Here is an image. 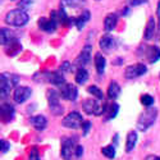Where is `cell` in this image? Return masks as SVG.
<instances>
[{
	"label": "cell",
	"instance_id": "cell-1",
	"mask_svg": "<svg viewBox=\"0 0 160 160\" xmlns=\"http://www.w3.org/2000/svg\"><path fill=\"white\" fill-rule=\"evenodd\" d=\"M158 117V110L155 108H148L146 109L138 118V121H137V128L142 132L145 131H148L154 123H155V119Z\"/></svg>",
	"mask_w": 160,
	"mask_h": 160
},
{
	"label": "cell",
	"instance_id": "cell-2",
	"mask_svg": "<svg viewBox=\"0 0 160 160\" xmlns=\"http://www.w3.org/2000/svg\"><path fill=\"white\" fill-rule=\"evenodd\" d=\"M5 22L14 27H22L28 22V14L22 9L10 10L5 17Z\"/></svg>",
	"mask_w": 160,
	"mask_h": 160
},
{
	"label": "cell",
	"instance_id": "cell-3",
	"mask_svg": "<svg viewBox=\"0 0 160 160\" xmlns=\"http://www.w3.org/2000/svg\"><path fill=\"white\" fill-rule=\"evenodd\" d=\"M19 78L14 74H8V73H2L0 77V92H2V98H5L9 95V91L12 90L13 86L18 85Z\"/></svg>",
	"mask_w": 160,
	"mask_h": 160
},
{
	"label": "cell",
	"instance_id": "cell-4",
	"mask_svg": "<svg viewBox=\"0 0 160 160\" xmlns=\"http://www.w3.org/2000/svg\"><path fill=\"white\" fill-rule=\"evenodd\" d=\"M82 124H83V119H82V115L78 112H72L63 119V126L65 128L77 129L79 127H82Z\"/></svg>",
	"mask_w": 160,
	"mask_h": 160
},
{
	"label": "cell",
	"instance_id": "cell-5",
	"mask_svg": "<svg viewBox=\"0 0 160 160\" xmlns=\"http://www.w3.org/2000/svg\"><path fill=\"white\" fill-rule=\"evenodd\" d=\"M48 98H49V108L51 113L54 115H60L63 113V106L59 102V94L55 90H50Z\"/></svg>",
	"mask_w": 160,
	"mask_h": 160
},
{
	"label": "cell",
	"instance_id": "cell-6",
	"mask_svg": "<svg viewBox=\"0 0 160 160\" xmlns=\"http://www.w3.org/2000/svg\"><path fill=\"white\" fill-rule=\"evenodd\" d=\"M148 71L146 65L142 64V63H137V64H133V65H129L126 68V72H124V76L126 78L128 79H133V78H138L141 76H143Z\"/></svg>",
	"mask_w": 160,
	"mask_h": 160
},
{
	"label": "cell",
	"instance_id": "cell-7",
	"mask_svg": "<svg viewBox=\"0 0 160 160\" xmlns=\"http://www.w3.org/2000/svg\"><path fill=\"white\" fill-rule=\"evenodd\" d=\"M57 18H55V13L52 12L51 13V18L48 19V18H40L38 19V27L41 28L42 31L45 32H54L55 28H57Z\"/></svg>",
	"mask_w": 160,
	"mask_h": 160
},
{
	"label": "cell",
	"instance_id": "cell-8",
	"mask_svg": "<svg viewBox=\"0 0 160 160\" xmlns=\"http://www.w3.org/2000/svg\"><path fill=\"white\" fill-rule=\"evenodd\" d=\"M77 95H78V91H77V87L72 83H64L60 88V96L65 100H71V101H74L77 99Z\"/></svg>",
	"mask_w": 160,
	"mask_h": 160
},
{
	"label": "cell",
	"instance_id": "cell-9",
	"mask_svg": "<svg viewBox=\"0 0 160 160\" xmlns=\"http://www.w3.org/2000/svg\"><path fill=\"white\" fill-rule=\"evenodd\" d=\"M74 151H76V148L73 146V141L71 138H64L62 142V149H60L62 158L64 160H71Z\"/></svg>",
	"mask_w": 160,
	"mask_h": 160
},
{
	"label": "cell",
	"instance_id": "cell-10",
	"mask_svg": "<svg viewBox=\"0 0 160 160\" xmlns=\"http://www.w3.org/2000/svg\"><path fill=\"white\" fill-rule=\"evenodd\" d=\"M31 96V88L26 87V86H19L14 90V94H13V99H14L16 102L22 104L27 100Z\"/></svg>",
	"mask_w": 160,
	"mask_h": 160
},
{
	"label": "cell",
	"instance_id": "cell-11",
	"mask_svg": "<svg viewBox=\"0 0 160 160\" xmlns=\"http://www.w3.org/2000/svg\"><path fill=\"white\" fill-rule=\"evenodd\" d=\"M86 5V0H60V8L63 10H77Z\"/></svg>",
	"mask_w": 160,
	"mask_h": 160
},
{
	"label": "cell",
	"instance_id": "cell-12",
	"mask_svg": "<svg viewBox=\"0 0 160 160\" xmlns=\"http://www.w3.org/2000/svg\"><path fill=\"white\" fill-rule=\"evenodd\" d=\"M99 46L102 51L105 52H109L114 46H115V40L114 37H112L110 35H104L101 37V40L99 41Z\"/></svg>",
	"mask_w": 160,
	"mask_h": 160
},
{
	"label": "cell",
	"instance_id": "cell-13",
	"mask_svg": "<svg viewBox=\"0 0 160 160\" xmlns=\"http://www.w3.org/2000/svg\"><path fill=\"white\" fill-rule=\"evenodd\" d=\"M31 124L37 131H44L48 126V121L44 115H35L31 118Z\"/></svg>",
	"mask_w": 160,
	"mask_h": 160
},
{
	"label": "cell",
	"instance_id": "cell-14",
	"mask_svg": "<svg viewBox=\"0 0 160 160\" xmlns=\"http://www.w3.org/2000/svg\"><path fill=\"white\" fill-rule=\"evenodd\" d=\"M91 51H92V48L90 45H86L83 48V50L81 51V54L78 57V64L81 65H87L91 60Z\"/></svg>",
	"mask_w": 160,
	"mask_h": 160
},
{
	"label": "cell",
	"instance_id": "cell-15",
	"mask_svg": "<svg viewBox=\"0 0 160 160\" xmlns=\"http://www.w3.org/2000/svg\"><path fill=\"white\" fill-rule=\"evenodd\" d=\"M14 115V108L10 104H3L2 105V118L5 123L10 122Z\"/></svg>",
	"mask_w": 160,
	"mask_h": 160
},
{
	"label": "cell",
	"instance_id": "cell-16",
	"mask_svg": "<svg viewBox=\"0 0 160 160\" xmlns=\"http://www.w3.org/2000/svg\"><path fill=\"white\" fill-rule=\"evenodd\" d=\"M117 22H118L117 14H114V13L108 14L105 17V19H104V28H105V31H113L115 28V26H117Z\"/></svg>",
	"mask_w": 160,
	"mask_h": 160
},
{
	"label": "cell",
	"instance_id": "cell-17",
	"mask_svg": "<svg viewBox=\"0 0 160 160\" xmlns=\"http://www.w3.org/2000/svg\"><path fill=\"white\" fill-rule=\"evenodd\" d=\"M137 143V133L135 131H132L128 133L127 136V141H126V151L127 152H131L133 149H135V146Z\"/></svg>",
	"mask_w": 160,
	"mask_h": 160
},
{
	"label": "cell",
	"instance_id": "cell-18",
	"mask_svg": "<svg viewBox=\"0 0 160 160\" xmlns=\"http://www.w3.org/2000/svg\"><path fill=\"white\" fill-rule=\"evenodd\" d=\"M146 57H148L150 63H155L159 60L160 58V49L158 46H150L148 52H146Z\"/></svg>",
	"mask_w": 160,
	"mask_h": 160
},
{
	"label": "cell",
	"instance_id": "cell-19",
	"mask_svg": "<svg viewBox=\"0 0 160 160\" xmlns=\"http://www.w3.org/2000/svg\"><path fill=\"white\" fill-rule=\"evenodd\" d=\"M118 112H119V106H118V104H115V102H112L109 106H106V110H105V114H106L105 121H110V119L115 118V115L118 114Z\"/></svg>",
	"mask_w": 160,
	"mask_h": 160
},
{
	"label": "cell",
	"instance_id": "cell-20",
	"mask_svg": "<svg viewBox=\"0 0 160 160\" xmlns=\"http://www.w3.org/2000/svg\"><path fill=\"white\" fill-rule=\"evenodd\" d=\"M0 38H2V44L5 45V44H10L14 41V35L13 32L8 28H2V33H0Z\"/></svg>",
	"mask_w": 160,
	"mask_h": 160
},
{
	"label": "cell",
	"instance_id": "cell-21",
	"mask_svg": "<svg viewBox=\"0 0 160 160\" xmlns=\"http://www.w3.org/2000/svg\"><path fill=\"white\" fill-rule=\"evenodd\" d=\"M154 33H155V21H154V18L151 17V18H149L148 24H146V30H145L143 36H145L146 40H150V38H152Z\"/></svg>",
	"mask_w": 160,
	"mask_h": 160
},
{
	"label": "cell",
	"instance_id": "cell-22",
	"mask_svg": "<svg viewBox=\"0 0 160 160\" xmlns=\"http://www.w3.org/2000/svg\"><path fill=\"white\" fill-rule=\"evenodd\" d=\"M96 105L98 102L95 100H85L82 102V108H83V112L86 114H95V110H96Z\"/></svg>",
	"mask_w": 160,
	"mask_h": 160
},
{
	"label": "cell",
	"instance_id": "cell-23",
	"mask_svg": "<svg viewBox=\"0 0 160 160\" xmlns=\"http://www.w3.org/2000/svg\"><path fill=\"white\" fill-rule=\"evenodd\" d=\"M119 94H121V87H119V85L117 82H112L109 85V87H108V96H109V99L115 100L119 96Z\"/></svg>",
	"mask_w": 160,
	"mask_h": 160
},
{
	"label": "cell",
	"instance_id": "cell-24",
	"mask_svg": "<svg viewBox=\"0 0 160 160\" xmlns=\"http://www.w3.org/2000/svg\"><path fill=\"white\" fill-rule=\"evenodd\" d=\"M49 82L54 83V85H58V86H63L64 85V77L59 71L58 72H52V73L49 74Z\"/></svg>",
	"mask_w": 160,
	"mask_h": 160
},
{
	"label": "cell",
	"instance_id": "cell-25",
	"mask_svg": "<svg viewBox=\"0 0 160 160\" xmlns=\"http://www.w3.org/2000/svg\"><path fill=\"white\" fill-rule=\"evenodd\" d=\"M90 17H91L90 12H88V10H83L82 14H81V16H79V17L76 19V26H77V28H78V30L83 28V26H85V24L88 22Z\"/></svg>",
	"mask_w": 160,
	"mask_h": 160
},
{
	"label": "cell",
	"instance_id": "cell-26",
	"mask_svg": "<svg viewBox=\"0 0 160 160\" xmlns=\"http://www.w3.org/2000/svg\"><path fill=\"white\" fill-rule=\"evenodd\" d=\"M105 65H106L105 58L101 55V52H96V55H95V67H96L98 73H102L104 72Z\"/></svg>",
	"mask_w": 160,
	"mask_h": 160
},
{
	"label": "cell",
	"instance_id": "cell-27",
	"mask_svg": "<svg viewBox=\"0 0 160 160\" xmlns=\"http://www.w3.org/2000/svg\"><path fill=\"white\" fill-rule=\"evenodd\" d=\"M87 78H88V73L85 68H79L76 73V82L79 83V85H83L86 81H87Z\"/></svg>",
	"mask_w": 160,
	"mask_h": 160
},
{
	"label": "cell",
	"instance_id": "cell-28",
	"mask_svg": "<svg viewBox=\"0 0 160 160\" xmlns=\"http://www.w3.org/2000/svg\"><path fill=\"white\" fill-rule=\"evenodd\" d=\"M101 152L105 158H108V159H114L115 158V148L113 145L104 146V148L101 149Z\"/></svg>",
	"mask_w": 160,
	"mask_h": 160
},
{
	"label": "cell",
	"instance_id": "cell-29",
	"mask_svg": "<svg viewBox=\"0 0 160 160\" xmlns=\"http://www.w3.org/2000/svg\"><path fill=\"white\" fill-rule=\"evenodd\" d=\"M91 95H94V96H96L99 100H102V98H104V95H102V92H101V90L98 87V86H90L88 87V90H87Z\"/></svg>",
	"mask_w": 160,
	"mask_h": 160
},
{
	"label": "cell",
	"instance_id": "cell-30",
	"mask_svg": "<svg viewBox=\"0 0 160 160\" xmlns=\"http://www.w3.org/2000/svg\"><path fill=\"white\" fill-rule=\"evenodd\" d=\"M141 104L145 105L146 108H150V106L154 104V98L151 95H142L141 96Z\"/></svg>",
	"mask_w": 160,
	"mask_h": 160
},
{
	"label": "cell",
	"instance_id": "cell-31",
	"mask_svg": "<svg viewBox=\"0 0 160 160\" xmlns=\"http://www.w3.org/2000/svg\"><path fill=\"white\" fill-rule=\"evenodd\" d=\"M33 3V0H21V3H19V7L22 10H26V9H28Z\"/></svg>",
	"mask_w": 160,
	"mask_h": 160
},
{
	"label": "cell",
	"instance_id": "cell-32",
	"mask_svg": "<svg viewBox=\"0 0 160 160\" xmlns=\"http://www.w3.org/2000/svg\"><path fill=\"white\" fill-rule=\"evenodd\" d=\"M128 7H137V5H141L143 3H146L148 0H126Z\"/></svg>",
	"mask_w": 160,
	"mask_h": 160
},
{
	"label": "cell",
	"instance_id": "cell-33",
	"mask_svg": "<svg viewBox=\"0 0 160 160\" xmlns=\"http://www.w3.org/2000/svg\"><path fill=\"white\" fill-rule=\"evenodd\" d=\"M28 160H40V156H38V152H37V149H36V148H33V149L31 150Z\"/></svg>",
	"mask_w": 160,
	"mask_h": 160
},
{
	"label": "cell",
	"instance_id": "cell-34",
	"mask_svg": "<svg viewBox=\"0 0 160 160\" xmlns=\"http://www.w3.org/2000/svg\"><path fill=\"white\" fill-rule=\"evenodd\" d=\"M9 149H10V143L7 140H2V152L5 154Z\"/></svg>",
	"mask_w": 160,
	"mask_h": 160
},
{
	"label": "cell",
	"instance_id": "cell-35",
	"mask_svg": "<svg viewBox=\"0 0 160 160\" xmlns=\"http://www.w3.org/2000/svg\"><path fill=\"white\" fill-rule=\"evenodd\" d=\"M74 154H76L77 158H81V156H82V154H83V148H82L81 145H77V146H76V151H74Z\"/></svg>",
	"mask_w": 160,
	"mask_h": 160
},
{
	"label": "cell",
	"instance_id": "cell-36",
	"mask_svg": "<svg viewBox=\"0 0 160 160\" xmlns=\"http://www.w3.org/2000/svg\"><path fill=\"white\" fill-rule=\"evenodd\" d=\"M90 128H91V122H83V124H82V129H83V135H85V136L88 133Z\"/></svg>",
	"mask_w": 160,
	"mask_h": 160
},
{
	"label": "cell",
	"instance_id": "cell-37",
	"mask_svg": "<svg viewBox=\"0 0 160 160\" xmlns=\"http://www.w3.org/2000/svg\"><path fill=\"white\" fill-rule=\"evenodd\" d=\"M69 67H71V64L68 63V62H65V63H63V65H62V71H69Z\"/></svg>",
	"mask_w": 160,
	"mask_h": 160
},
{
	"label": "cell",
	"instance_id": "cell-38",
	"mask_svg": "<svg viewBox=\"0 0 160 160\" xmlns=\"http://www.w3.org/2000/svg\"><path fill=\"white\" fill-rule=\"evenodd\" d=\"M156 14H158V18L160 21V0H159V3H158V9H156Z\"/></svg>",
	"mask_w": 160,
	"mask_h": 160
},
{
	"label": "cell",
	"instance_id": "cell-39",
	"mask_svg": "<svg viewBox=\"0 0 160 160\" xmlns=\"http://www.w3.org/2000/svg\"><path fill=\"white\" fill-rule=\"evenodd\" d=\"M154 160H160V156H156V158H154Z\"/></svg>",
	"mask_w": 160,
	"mask_h": 160
},
{
	"label": "cell",
	"instance_id": "cell-40",
	"mask_svg": "<svg viewBox=\"0 0 160 160\" xmlns=\"http://www.w3.org/2000/svg\"><path fill=\"white\" fill-rule=\"evenodd\" d=\"M96 2H99V0H96Z\"/></svg>",
	"mask_w": 160,
	"mask_h": 160
}]
</instances>
